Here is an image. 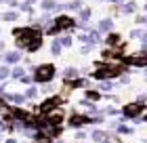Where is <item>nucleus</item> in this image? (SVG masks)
I'll use <instances>...</instances> for the list:
<instances>
[{"label":"nucleus","mask_w":147,"mask_h":143,"mask_svg":"<svg viewBox=\"0 0 147 143\" xmlns=\"http://www.w3.org/2000/svg\"><path fill=\"white\" fill-rule=\"evenodd\" d=\"M143 112H145V105H143V103H139V101L126 103V105L122 107V116H124L126 120H132V122H135V120H137Z\"/></svg>","instance_id":"7ed1b4c3"},{"label":"nucleus","mask_w":147,"mask_h":143,"mask_svg":"<svg viewBox=\"0 0 147 143\" xmlns=\"http://www.w3.org/2000/svg\"><path fill=\"white\" fill-rule=\"evenodd\" d=\"M107 2H109V4H113V6H118V9H120V6H122V4L126 2V0H107Z\"/></svg>","instance_id":"7c9ffc66"},{"label":"nucleus","mask_w":147,"mask_h":143,"mask_svg":"<svg viewBox=\"0 0 147 143\" xmlns=\"http://www.w3.org/2000/svg\"><path fill=\"white\" fill-rule=\"evenodd\" d=\"M90 51H92V44H84L82 49H80V55H88Z\"/></svg>","instance_id":"cd10ccee"},{"label":"nucleus","mask_w":147,"mask_h":143,"mask_svg":"<svg viewBox=\"0 0 147 143\" xmlns=\"http://www.w3.org/2000/svg\"><path fill=\"white\" fill-rule=\"evenodd\" d=\"M0 2H6V0H0Z\"/></svg>","instance_id":"79ce46f5"},{"label":"nucleus","mask_w":147,"mask_h":143,"mask_svg":"<svg viewBox=\"0 0 147 143\" xmlns=\"http://www.w3.org/2000/svg\"><path fill=\"white\" fill-rule=\"evenodd\" d=\"M51 53L55 57H59L63 53V46H61V42H59V38H53V42H51Z\"/></svg>","instance_id":"a211bd4d"},{"label":"nucleus","mask_w":147,"mask_h":143,"mask_svg":"<svg viewBox=\"0 0 147 143\" xmlns=\"http://www.w3.org/2000/svg\"><path fill=\"white\" fill-rule=\"evenodd\" d=\"M59 2L57 0H40V9H42V13H51V11H57Z\"/></svg>","instance_id":"ddd939ff"},{"label":"nucleus","mask_w":147,"mask_h":143,"mask_svg":"<svg viewBox=\"0 0 147 143\" xmlns=\"http://www.w3.org/2000/svg\"><path fill=\"white\" fill-rule=\"evenodd\" d=\"M38 93H40V88H38V84H30L28 88H25V99H36L38 97Z\"/></svg>","instance_id":"f3484780"},{"label":"nucleus","mask_w":147,"mask_h":143,"mask_svg":"<svg viewBox=\"0 0 147 143\" xmlns=\"http://www.w3.org/2000/svg\"><path fill=\"white\" fill-rule=\"evenodd\" d=\"M42 46H44V34H40V36H36V38H32V40L25 42V53L34 55V53H38Z\"/></svg>","instance_id":"6e6552de"},{"label":"nucleus","mask_w":147,"mask_h":143,"mask_svg":"<svg viewBox=\"0 0 147 143\" xmlns=\"http://www.w3.org/2000/svg\"><path fill=\"white\" fill-rule=\"evenodd\" d=\"M118 80H120V84H128V82H130V76H128V72H126V74H122V76H120Z\"/></svg>","instance_id":"bb28decb"},{"label":"nucleus","mask_w":147,"mask_h":143,"mask_svg":"<svg viewBox=\"0 0 147 143\" xmlns=\"http://www.w3.org/2000/svg\"><path fill=\"white\" fill-rule=\"evenodd\" d=\"M143 13H147V2H145V4H143Z\"/></svg>","instance_id":"58836bf2"},{"label":"nucleus","mask_w":147,"mask_h":143,"mask_svg":"<svg viewBox=\"0 0 147 143\" xmlns=\"http://www.w3.org/2000/svg\"><path fill=\"white\" fill-rule=\"evenodd\" d=\"M143 76L147 78V67H143Z\"/></svg>","instance_id":"4c0bfd02"},{"label":"nucleus","mask_w":147,"mask_h":143,"mask_svg":"<svg viewBox=\"0 0 147 143\" xmlns=\"http://www.w3.org/2000/svg\"><path fill=\"white\" fill-rule=\"evenodd\" d=\"M4 51V40H0V53Z\"/></svg>","instance_id":"c9c22d12"},{"label":"nucleus","mask_w":147,"mask_h":143,"mask_svg":"<svg viewBox=\"0 0 147 143\" xmlns=\"http://www.w3.org/2000/svg\"><path fill=\"white\" fill-rule=\"evenodd\" d=\"M135 23L137 25H147V13H139L135 17Z\"/></svg>","instance_id":"393cba45"},{"label":"nucleus","mask_w":147,"mask_h":143,"mask_svg":"<svg viewBox=\"0 0 147 143\" xmlns=\"http://www.w3.org/2000/svg\"><path fill=\"white\" fill-rule=\"evenodd\" d=\"M105 137H107V133H105V131H99V128L90 133V139H92V143H101Z\"/></svg>","instance_id":"6ab92c4d"},{"label":"nucleus","mask_w":147,"mask_h":143,"mask_svg":"<svg viewBox=\"0 0 147 143\" xmlns=\"http://www.w3.org/2000/svg\"><path fill=\"white\" fill-rule=\"evenodd\" d=\"M139 42H141V49H147V30H145V34L141 36V40H139Z\"/></svg>","instance_id":"c756f323"},{"label":"nucleus","mask_w":147,"mask_h":143,"mask_svg":"<svg viewBox=\"0 0 147 143\" xmlns=\"http://www.w3.org/2000/svg\"><path fill=\"white\" fill-rule=\"evenodd\" d=\"M6 78H11V65H0V82H4Z\"/></svg>","instance_id":"4be33fe9"},{"label":"nucleus","mask_w":147,"mask_h":143,"mask_svg":"<svg viewBox=\"0 0 147 143\" xmlns=\"http://www.w3.org/2000/svg\"><path fill=\"white\" fill-rule=\"evenodd\" d=\"M82 143H88V141H82ZM90 143H92V141H90Z\"/></svg>","instance_id":"ea45409f"},{"label":"nucleus","mask_w":147,"mask_h":143,"mask_svg":"<svg viewBox=\"0 0 147 143\" xmlns=\"http://www.w3.org/2000/svg\"><path fill=\"white\" fill-rule=\"evenodd\" d=\"M76 139H80V141H82V139H86V135H84L82 131H78V133H76Z\"/></svg>","instance_id":"72a5a7b5"},{"label":"nucleus","mask_w":147,"mask_h":143,"mask_svg":"<svg viewBox=\"0 0 147 143\" xmlns=\"http://www.w3.org/2000/svg\"><path fill=\"white\" fill-rule=\"evenodd\" d=\"M103 42H105V46H109V49H122V46H124V40H122V36H120L118 32L105 34Z\"/></svg>","instance_id":"0eeeda50"},{"label":"nucleus","mask_w":147,"mask_h":143,"mask_svg":"<svg viewBox=\"0 0 147 143\" xmlns=\"http://www.w3.org/2000/svg\"><path fill=\"white\" fill-rule=\"evenodd\" d=\"M143 34H145V30H143V28H135V30L130 32V38H132V40H141Z\"/></svg>","instance_id":"b1692460"},{"label":"nucleus","mask_w":147,"mask_h":143,"mask_svg":"<svg viewBox=\"0 0 147 143\" xmlns=\"http://www.w3.org/2000/svg\"><path fill=\"white\" fill-rule=\"evenodd\" d=\"M118 133L120 135H132V126H126L124 122H120L118 124Z\"/></svg>","instance_id":"5701e85b"},{"label":"nucleus","mask_w":147,"mask_h":143,"mask_svg":"<svg viewBox=\"0 0 147 143\" xmlns=\"http://www.w3.org/2000/svg\"><path fill=\"white\" fill-rule=\"evenodd\" d=\"M57 38H59V36H57ZM59 42H61V46H63V49H69V46L74 44V38L69 36V34H63V36L59 38Z\"/></svg>","instance_id":"412c9836"},{"label":"nucleus","mask_w":147,"mask_h":143,"mask_svg":"<svg viewBox=\"0 0 147 143\" xmlns=\"http://www.w3.org/2000/svg\"><path fill=\"white\" fill-rule=\"evenodd\" d=\"M21 59H23V51H19V49H15V51H6L4 55H2V61H4V65H19L21 63Z\"/></svg>","instance_id":"39448f33"},{"label":"nucleus","mask_w":147,"mask_h":143,"mask_svg":"<svg viewBox=\"0 0 147 143\" xmlns=\"http://www.w3.org/2000/svg\"><path fill=\"white\" fill-rule=\"evenodd\" d=\"M103 97V93L99 91V88H86V99L88 101H92V103H97L99 99Z\"/></svg>","instance_id":"4468645a"},{"label":"nucleus","mask_w":147,"mask_h":143,"mask_svg":"<svg viewBox=\"0 0 147 143\" xmlns=\"http://www.w3.org/2000/svg\"><path fill=\"white\" fill-rule=\"evenodd\" d=\"M74 28H78V19L67 15V13H59V15L53 19V23L44 30V36H59L63 32H71Z\"/></svg>","instance_id":"f257e3e1"},{"label":"nucleus","mask_w":147,"mask_h":143,"mask_svg":"<svg viewBox=\"0 0 147 143\" xmlns=\"http://www.w3.org/2000/svg\"><path fill=\"white\" fill-rule=\"evenodd\" d=\"M137 11H139L137 0H128V2H124L122 6H120V13H122V15H135Z\"/></svg>","instance_id":"9d476101"},{"label":"nucleus","mask_w":147,"mask_h":143,"mask_svg":"<svg viewBox=\"0 0 147 143\" xmlns=\"http://www.w3.org/2000/svg\"><path fill=\"white\" fill-rule=\"evenodd\" d=\"M0 19H2V21H17V19H19V13L6 11V13H2V15H0Z\"/></svg>","instance_id":"aec40b11"},{"label":"nucleus","mask_w":147,"mask_h":143,"mask_svg":"<svg viewBox=\"0 0 147 143\" xmlns=\"http://www.w3.org/2000/svg\"><path fill=\"white\" fill-rule=\"evenodd\" d=\"M32 76H34V84H51L57 76V67L53 63H38L32 70Z\"/></svg>","instance_id":"f03ea898"},{"label":"nucleus","mask_w":147,"mask_h":143,"mask_svg":"<svg viewBox=\"0 0 147 143\" xmlns=\"http://www.w3.org/2000/svg\"><path fill=\"white\" fill-rule=\"evenodd\" d=\"M36 2H38V0H25L23 4H28V6H32V4H36Z\"/></svg>","instance_id":"f704fd0d"},{"label":"nucleus","mask_w":147,"mask_h":143,"mask_svg":"<svg viewBox=\"0 0 147 143\" xmlns=\"http://www.w3.org/2000/svg\"><path fill=\"white\" fill-rule=\"evenodd\" d=\"M105 114H109V116H116V114H122V110H116V107H107V110H105Z\"/></svg>","instance_id":"c85d7f7f"},{"label":"nucleus","mask_w":147,"mask_h":143,"mask_svg":"<svg viewBox=\"0 0 147 143\" xmlns=\"http://www.w3.org/2000/svg\"><path fill=\"white\" fill-rule=\"evenodd\" d=\"M4 4H9V9H17V6H19V2H17V0H6Z\"/></svg>","instance_id":"2f4dec72"},{"label":"nucleus","mask_w":147,"mask_h":143,"mask_svg":"<svg viewBox=\"0 0 147 143\" xmlns=\"http://www.w3.org/2000/svg\"><path fill=\"white\" fill-rule=\"evenodd\" d=\"M145 112H147V103H145Z\"/></svg>","instance_id":"a19ab883"},{"label":"nucleus","mask_w":147,"mask_h":143,"mask_svg":"<svg viewBox=\"0 0 147 143\" xmlns=\"http://www.w3.org/2000/svg\"><path fill=\"white\" fill-rule=\"evenodd\" d=\"M97 88H99L101 93H111L113 88H116V82H113V80H101Z\"/></svg>","instance_id":"2eb2a0df"},{"label":"nucleus","mask_w":147,"mask_h":143,"mask_svg":"<svg viewBox=\"0 0 147 143\" xmlns=\"http://www.w3.org/2000/svg\"><path fill=\"white\" fill-rule=\"evenodd\" d=\"M80 74H82V72H80L78 70V67H65V70H63V74H61V76H63V82H69V80H76V78H80Z\"/></svg>","instance_id":"f8f14e48"},{"label":"nucleus","mask_w":147,"mask_h":143,"mask_svg":"<svg viewBox=\"0 0 147 143\" xmlns=\"http://www.w3.org/2000/svg\"><path fill=\"white\" fill-rule=\"evenodd\" d=\"M6 143H17L15 139H6Z\"/></svg>","instance_id":"e433bc0d"},{"label":"nucleus","mask_w":147,"mask_h":143,"mask_svg":"<svg viewBox=\"0 0 147 143\" xmlns=\"http://www.w3.org/2000/svg\"><path fill=\"white\" fill-rule=\"evenodd\" d=\"M97 30L103 34H109V32H113V19L111 17H105V19H101V21H99V25H97Z\"/></svg>","instance_id":"9b49d317"},{"label":"nucleus","mask_w":147,"mask_h":143,"mask_svg":"<svg viewBox=\"0 0 147 143\" xmlns=\"http://www.w3.org/2000/svg\"><path fill=\"white\" fill-rule=\"evenodd\" d=\"M137 101H139V103H143V105H145V103H147V95H145V93H143V95H139V97H137Z\"/></svg>","instance_id":"473e14b6"},{"label":"nucleus","mask_w":147,"mask_h":143,"mask_svg":"<svg viewBox=\"0 0 147 143\" xmlns=\"http://www.w3.org/2000/svg\"><path fill=\"white\" fill-rule=\"evenodd\" d=\"M2 97L9 101V103H13V105H23L25 101H28V99H25V95H19V93H4Z\"/></svg>","instance_id":"1a4fd4ad"},{"label":"nucleus","mask_w":147,"mask_h":143,"mask_svg":"<svg viewBox=\"0 0 147 143\" xmlns=\"http://www.w3.org/2000/svg\"><path fill=\"white\" fill-rule=\"evenodd\" d=\"M61 97L59 95H53V97H49V99H44L42 103L38 105V112L42 114V116H46V114H51L53 110H57V107H61Z\"/></svg>","instance_id":"20e7f679"},{"label":"nucleus","mask_w":147,"mask_h":143,"mask_svg":"<svg viewBox=\"0 0 147 143\" xmlns=\"http://www.w3.org/2000/svg\"><path fill=\"white\" fill-rule=\"evenodd\" d=\"M25 76V67H21V65H13L11 67V78L13 80H21Z\"/></svg>","instance_id":"dca6fc26"},{"label":"nucleus","mask_w":147,"mask_h":143,"mask_svg":"<svg viewBox=\"0 0 147 143\" xmlns=\"http://www.w3.org/2000/svg\"><path fill=\"white\" fill-rule=\"evenodd\" d=\"M67 124L71 126V128H82V126H86V124H90V116H84V114H71L69 118H67Z\"/></svg>","instance_id":"423d86ee"},{"label":"nucleus","mask_w":147,"mask_h":143,"mask_svg":"<svg viewBox=\"0 0 147 143\" xmlns=\"http://www.w3.org/2000/svg\"><path fill=\"white\" fill-rule=\"evenodd\" d=\"M90 124H95V126L103 124V116H90Z\"/></svg>","instance_id":"a878e982"}]
</instances>
